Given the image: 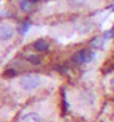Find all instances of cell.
<instances>
[{
  "label": "cell",
  "instance_id": "cell-11",
  "mask_svg": "<svg viewBox=\"0 0 114 122\" xmlns=\"http://www.w3.org/2000/svg\"><path fill=\"white\" fill-rule=\"evenodd\" d=\"M31 1H33V2H35V4H36L37 1H38V0H31Z\"/></svg>",
  "mask_w": 114,
  "mask_h": 122
},
{
  "label": "cell",
  "instance_id": "cell-6",
  "mask_svg": "<svg viewBox=\"0 0 114 122\" xmlns=\"http://www.w3.org/2000/svg\"><path fill=\"white\" fill-rule=\"evenodd\" d=\"M35 6V2H33L31 0H24L21 4H20V7L24 11H29L31 10Z\"/></svg>",
  "mask_w": 114,
  "mask_h": 122
},
{
  "label": "cell",
  "instance_id": "cell-2",
  "mask_svg": "<svg viewBox=\"0 0 114 122\" xmlns=\"http://www.w3.org/2000/svg\"><path fill=\"white\" fill-rule=\"evenodd\" d=\"M93 58V53L89 51V49H86V48H83L81 51H78L72 56L70 58V62L75 65H82V64L88 63L91 62V59Z\"/></svg>",
  "mask_w": 114,
  "mask_h": 122
},
{
  "label": "cell",
  "instance_id": "cell-8",
  "mask_svg": "<svg viewBox=\"0 0 114 122\" xmlns=\"http://www.w3.org/2000/svg\"><path fill=\"white\" fill-rule=\"evenodd\" d=\"M4 75L7 76V77H12V76H16V75H17V72H16L15 70H12V68H9V70L5 71Z\"/></svg>",
  "mask_w": 114,
  "mask_h": 122
},
{
  "label": "cell",
  "instance_id": "cell-1",
  "mask_svg": "<svg viewBox=\"0 0 114 122\" xmlns=\"http://www.w3.org/2000/svg\"><path fill=\"white\" fill-rule=\"evenodd\" d=\"M41 85V78L38 75L35 74H30L26 75L20 80V86L24 91L30 92L34 90H37L39 86Z\"/></svg>",
  "mask_w": 114,
  "mask_h": 122
},
{
  "label": "cell",
  "instance_id": "cell-3",
  "mask_svg": "<svg viewBox=\"0 0 114 122\" xmlns=\"http://www.w3.org/2000/svg\"><path fill=\"white\" fill-rule=\"evenodd\" d=\"M18 122H43V117L38 112L30 111L22 115Z\"/></svg>",
  "mask_w": 114,
  "mask_h": 122
},
{
  "label": "cell",
  "instance_id": "cell-5",
  "mask_svg": "<svg viewBox=\"0 0 114 122\" xmlns=\"http://www.w3.org/2000/svg\"><path fill=\"white\" fill-rule=\"evenodd\" d=\"M34 48L38 52H47L49 49V44L44 39H38L34 43Z\"/></svg>",
  "mask_w": 114,
  "mask_h": 122
},
{
  "label": "cell",
  "instance_id": "cell-4",
  "mask_svg": "<svg viewBox=\"0 0 114 122\" xmlns=\"http://www.w3.org/2000/svg\"><path fill=\"white\" fill-rule=\"evenodd\" d=\"M14 36V29L8 25H4L0 27V39L1 41H8Z\"/></svg>",
  "mask_w": 114,
  "mask_h": 122
},
{
  "label": "cell",
  "instance_id": "cell-7",
  "mask_svg": "<svg viewBox=\"0 0 114 122\" xmlns=\"http://www.w3.org/2000/svg\"><path fill=\"white\" fill-rule=\"evenodd\" d=\"M27 61H28L29 63H31L33 65H38V64H40V62H41L40 57L37 55H29L27 57Z\"/></svg>",
  "mask_w": 114,
  "mask_h": 122
},
{
  "label": "cell",
  "instance_id": "cell-10",
  "mask_svg": "<svg viewBox=\"0 0 114 122\" xmlns=\"http://www.w3.org/2000/svg\"><path fill=\"white\" fill-rule=\"evenodd\" d=\"M111 86H112V89L114 90V77L112 78V81H111Z\"/></svg>",
  "mask_w": 114,
  "mask_h": 122
},
{
  "label": "cell",
  "instance_id": "cell-9",
  "mask_svg": "<svg viewBox=\"0 0 114 122\" xmlns=\"http://www.w3.org/2000/svg\"><path fill=\"white\" fill-rule=\"evenodd\" d=\"M28 27H29V24H28V22H27V24H26V22H24L21 26H20V29H19V31H20L21 34L26 33L27 29H28Z\"/></svg>",
  "mask_w": 114,
  "mask_h": 122
}]
</instances>
